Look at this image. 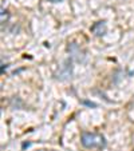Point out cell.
<instances>
[{
  "mask_svg": "<svg viewBox=\"0 0 134 151\" xmlns=\"http://www.w3.org/2000/svg\"><path fill=\"white\" fill-rule=\"evenodd\" d=\"M80 143L86 148H103L106 146L105 138L95 132H82Z\"/></svg>",
  "mask_w": 134,
  "mask_h": 151,
  "instance_id": "6da1fadb",
  "label": "cell"
},
{
  "mask_svg": "<svg viewBox=\"0 0 134 151\" xmlns=\"http://www.w3.org/2000/svg\"><path fill=\"white\" fill-rule=\"evenodd\" d=\"M91 31L94 32L97 36H102V35H105V32H106V24H105V22H98L95 26L91 27Z\"/></svg>",
  "mask_w": 134,
  "mask_h": 151,
  "instance_id": "7a4b0ae2",
  "label": "cell"
},
{
  "mask_svg": "<svg viewBox=\"0 0 134 151\" xmlns=\"http://www.w3.org/2000/svg\"><path fill=\"white\" fill-rule=\"evenodd\" d=\"M51 3H59V1H62V0H50Z\"/></svg>",
  "mask_w": 134,
  "mask_h": 151,
  "instance_id": "3957f363",
  "label": "cell"
}]
</instances>
